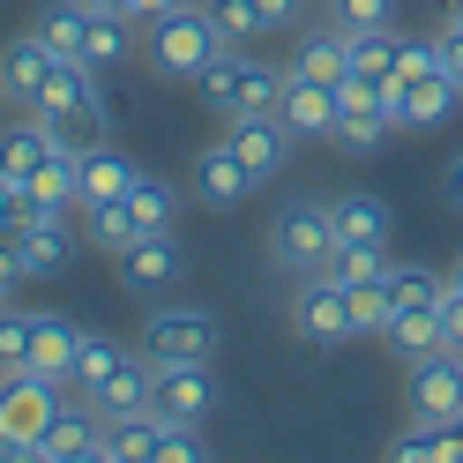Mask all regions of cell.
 <instances>
[{
	"label": "cell",
	"instance_id": "cell-12",
	"mask_svg": "<svg viewBox=\"0 0 463 463\" xmlns=\"http://www.w3.org/2000/svg\"><path fill=\"white\" fill-rule=\"evenodd\" d=\"M31 463H105V419L90 411V403H82V411H68V403H61V419L38 433Z\"/></svg>",
	"mask_w": 463,
	"mask_h": 463
},
{
	"label": "cell",
	"instance_id": "cell-41",
	"mask_svg": "<svg viewBox=\"0 0 463 463\" xmlns=\"http://www.w3.org/2000/svg\"><path fill=\"white\" fill-rule=\"evenodd\" d=\"M23 210H31V187L0 172V224H23Z\"/></svg>",
	"mask_w": 463,
	"mask_h": 463
},
{
	"label": "cell",
	"instance_id": "cell-5",
	"mask_svg": "<svg viewBox=\"0 0 463 463\" xmlns=\"http://www.w3.org/2000/svg\"><path fill=\"white\" fill-rule=\"evenodd\" d=\"M269 254H277V269H292V277L329 269V254H336V217H329V202H292V210L277 217V232H269Z\"/></svg>",
	"mask_w": 463,
	"mask_h": 463
},
{
	"label": "cell",
	"instance_id": "cell-29",
	"mask_svg": "<svg viewBox=\"0 0 463 463\" xmlns=\"http://www.w3.org/2000/svg\"><path fill=\"white\" fill-rule=\"evenodd\" d=\"M128 210H135L142 232H172V217H180V194H172V180H150V172H135Z\"/></svg>",
	"mask_w": 463,
	"mask_h": 463
},
{
	"label": "cell",
	"instance_id": "cell-39",
	"mask_svg": "<svg viewBox=\"0 0 463 463\" xmlns=\"http://www.w3.org/2000/svg\"><path fill=\"white\" fill-rule=\"evenodd\" d=\"M433 68H441V38H403V52H396V82L433 75Z\"/></svg>",
	"mask_w": 463,
	"mask_h": 463
},
{
	"label": "cell",
	"instance_id": "cell-14",
	"mask_svg": "<svg viewBox=\"0 0 463 463\" xmlns=\"http://www.w3.org/2000/svg\"><path fill=\"white\" fill-rule=\"evenodd\" d=\"M232 150H240V165L254 172V180H277L284 157H292V128L277 120V112H247V120H232Z\"/></svg>",
	"mask_w": 463,
	"mask_h": 463
},
{
	"label": "cell",
	"instance_id": "cell-3",
	"mask_svg": "<svg viewBox=\"0 0 463 463\" xmlns=\"http://www.w3.org/2000/svg\"><path fill=\"white\" fill-rule=\"evenodd\" d=\"M61 419V382L45 373H0V456H31L38 433Z\"/></svg>",
	"mask_w": 463,
	"mask_h": 463
},
{
	"label": "cell",
	"instance_id": "cell-26",
	"mask_svg": "<svg viewBox=\"0 0 463 463\" xmlns=\"http://www.w3.org/2000/svg\"><path fill=\"white\" fill-rule=\"evenodd\" d=\"M344 292H352V329H359V336H389V322H396L389 269H382V277H359V284H344Z\"/></svg>",
	"mask_w": 463,
	"mask_h": 463
},
{
	"label": "cell",
	"instance_id": "cell-48",
	"mask_svg": "<svg viewBox=\"0 0 463 463\" xmlns=\"http://www.w3.org/2000/svg\"><path fill=\"white\" fill-rule=\"evenodd\" d=\"M8 105H15V98H8V90H0V112H8Z\"/></svg>",
	"mask_w": 463,
	"mask_h": 463
},
{
	"label": "cell",
	"instance_id": "cell-47",
	"mask_svg": "<svg viewBox=\"0 0 463 463\" xmlns=\"http://www.w3.org/2000/svg\"><path fill=\"white\" fill-rule=\"evenodd\" d=\"M449 284H463V254H456V277H449Z\"/></svg>",
	"mask_w": 463,
	"mask_h": 463
},
{
	"label": "cell",
	"instance_id": "cell-15",
	"mask_svg": "<svg viewBox=\"0 0 463 463\" xmlns=\"http://www.w3.org/2000/svg\"><path fill=\"white\" fill-rule=\"evenodd\" d=\"M277 120L292 128V142H307V135H336V82H307V75H284Z\"/></svg>",
	"mask_w": 463,
	"mask_h": 463
},
{
	"label": "cell",
	"instance_id": "cell-19",
	"mask_svg": "<svg viewBox=\"0 0 463 463\" xmlns=\"http://www.w3.org/2000/svg\"><path fill=\"white\" fill-rule=\"evenodd\" d=\"M75 344H82V329L68 322V314H31V373H45V382H61V389H68V373H75Z\"/></svg>",
	"mask_w": 463,
	"mask_h": 463
},
{
	"label": "cell",
	"instance_id": "cell-45",
	"mask_svg": "<svg viewBox=\"0 0 463 463\" xmlns=\"http://www.w3.org/2000/svg\"><path fill=\"white\" fill-rule=\"evenodd\" d=\"M8 292H15V277H8V269H0V307H8Z\"/></svg>",
	"mask_w": 463,
	"mask_h": 463
},
{
	"label": "cell",
	"instance_id": "cell-1",
	"mask_svg": "<svg viewBox=\"0 0 463 463\" xmlns=\"http://www.w3.org/2000/svg\"><path fill=\"white\" fill-rule=\"evenodd\" d=\"M23 112H38V120H45L52 135H61L68 150H90V142H105V120H112V112H105V90H98V68H90V61H61V68L45 75V90H38L31 105H23Z\"/></svg>",
	"mask_w": 463,
	"mask_h": 463
},
{
	"label": "cell",
	"instance_id": "cell-40",
	"mask_svg": "<svg viewBox=\"0 0 463 463\" xmlns=\"http://www.w3.org/2000/svg\"><path fill=\"white\" fill-rule=\"evenodd\" d=\"M441 336H449V352H463V284L441 292Z\"/></svg>",
	"mask_w": 463,
	"mask_h": 463
},
{
	"label": "cell",
	"instance_id": "cell-2",
	"mask_svg": "<svg viewBox=\"0 0 463 463\" xmlns=\"http://www.w3.org/2000/svg\"><path fill=\"white\" fill-rule=\"evenodd\" d=\"M194 90L210 112H224V120H247V112H277L284 98V68H262V61H247V45H224L210 68L194 75Z\"/></svg>",
	"mask_w": 463,
	"mask_h": 463
},
{
	"label": "cell",
	"instance_id": "cell-33",
	"mask_svg": "<svg viewBox=\"0 0 463 463\" xmlns=\"http://www.w3.org/2000/svg\"><path fill=\"white\" fill-rule=\"evenodd\" d=\"M210 23H217V38H224V45H254V38L269 31L254 0H210Z\"/></svg>",
	"mask_w": 463,
	"mask_h": 463
},
{
	"label": "cell",
	"instance_id": "cell-9",
	"mask_svg": "<svg viewBox=\"0 0 463 463\" xmlns=\"http://www.w3.org/2000/svg\"><path fill=\"white\" fill-rule=\"evenodd\" d=\"M68 254H75V224H68V210H45V202H31V210H23V224H15V269H23V277H61Z\"/></svg>",
	"mask_w": 463,
	"mask_h": 463
},
{
	"label": "cell",
	"instance_id": "cell-37",
	"mask_svg": "<svg viewBox=\"0 0 463 463\" xmlns=\"http://www.w3.org/2000/svg\"><path fill=\"white\" fill-rule=\"evenodd\" d=\"M210 449H202V426H180V419H165L157 426V463H202Z\"/></svg>",
	"mask_w": 463,
	"mask_h": 463
},
{
	"label": "cell",
	"instance_id": "cell-25",
	"mask_svg": "<svg viewBox=\"0 0 463 463\" xmlns=\"http://www.w3.org/2000/svg\"><path fill=\"white\" fill-rule=\"evenodd\" d=\"M38 38L61 52V61H82V52H90V8H82V0H52L38 15Z\"/></svg>",
	"mask_w": 463,
	"mask_h": 463
},
{
	"label": "cell",
	"instance_id": "cell-35",
	"mask_svg": "<svg viewBox=\"0 0 463 463\" xmlns=\"http://www.w3.org/2000/svg\"><path fill=\"white\" fill-rule=\"evenodd\" d=\"M336 31H396V0H329Z\"/></svg>",
	"mask_w": 463,
	"mask_h": 463
},
{
	"label": "cell",
	"instance_id": "cell-43",
	"mask_svg": "<svg viewBox=\"0 0 463 463\" xmlns=\"http://www.w3.org/2000/svg\"><path fill=\"white\" fill-rule=\"evenodd\" d=\"M254 8H262L269 31H292V23H299V0H254Z\"/></svg>",
	"mask_w": 463,
	"mask_h": 463
},
{
	"label": "cell",
	"instance_id": "cell-49",
	"mask_svg": "<svg viewBox=\"0 0 463 463\" xmlns=\"http://www.w3.org/2000/svg\"><path fill=\"white\" fill-rule=\"evenodd\" d=\"M187 8H210V0H187Z\"/></svg>",
	"mask_w": 463,
	"mask_h": 463
},
{
	"label": "cell",
	"instance_id": "cell-28",
	"mask_svg": "<svg viewBox=\"0 0 463 463\" xmlns=\"http://www.w3.org/2000/svg\"><path fill=\"white\" fill-rule=\"evenodd\" d=\"M344 38H352V75H366V82H396V52H403L396 31H344Z\"/></svg>",
	"mask_w": 463,
	"mask_h": 463
},
{
	"label": "cell",
	"instance_id": "cell-31",
	"mask_svg": "<svg viewBox=\"0 0 463 463\" xmlns=\"http://www.w3.org/2000/svg\"><path fill=\"white\" fill-rule=\"evenodd\" d=\"M389 344H396V359L449 352V336H441V314H396V322H389Z\"/></svg>",
	"mask_w": 463,
	"mask_h": 463
},
{
	"label": "cell",
	"instance_id": "cell-38",
	"mask_svg": "<svg viewBox=\"0 0 463 463\" xmlns=\"http://www.w3.org/2000/svg\"><path fill=\"white\" fill-rule=\"evenodd\" d=\"M382 269H389V247H336V254H329V277H344V284L382 277Z\"/></svg>",
	"mask_w": 463,
	"mask_h": 463
},
{
	"label": "cell",
	"instance_id": "cell-8",
	"mask_svg": "<svg viewBox=\"0 0 463 463\" xmlns=\"http://www.w3.org/2000/svg\"><path fill=\"white\" fill-rule=\"evenodd\" d=\"M157 366V359H150ZM150 411L157 419H180V426H202L217 411V373L202 366V359H172V366H157L150 373Z\"/></svg>",
	"mask_w": 463,
	"mask_h": 463
},
{
	"label": "cell",
	"instance_id": "cell-21",
	"mask_svg": "<svg viewBox=\"0 0 463 463\" xmlns=\"http://www.w3.org/2000/svg\"><path fill=\"white\" fill-rule=\"evenodd\" d=\"M336 247H389V202L382 194H336Z\"/></svg>",
	"mask_w": 463,
	"mask_h": 463
},
{
	"label": "cell",
	"instance_id": "cell-17",
	"mask_svg": "<svg viewBox=\"0 0 463 463\" xmlns=\"http://www.w3.org/2000/svg\"><path fill=\"white\" fill-rule=\"evenodd\" d=\"M61 68V52H52L38 31H23V38H8L0 45V90H8L15 105H31L38 90H45V75Z\"/></svg>",
	"mask_w": 463,
	"mask_h": 463
},
{
	"label": "cell",
	"instance_id": "cell-18",
	"mask_svg": "<svg viewBox=\"0 0 463 463\" xmlns=\"http://www.w3.org/2000/svg\"><path fill=\"white\" fill-rule=\"evenodd\" d=\"M254 187H262V180L240 165V150H232V142H217V150H202V157H194V194L210 202V210H240Z\"/></svg>",
	"mask_w": 463,
	"mask_h": 463
},
{
	"label": "cell",
	"instance_id": "cell-22",
	"mask_svg": "<svg viewBox=\"0 0 463 463\" xmlns=\"http://www.w3.org/2000/svg\"><path fill=\"white\" fill-rule=\"evenodd\" d=\"M128 187H135V165L112 150V142H90V150H82V202H128Z\"/></svg>",
	"mask_w": 463,
	"mask_h": 463
},
{
	"label": "cell",
	"instance_id": "cell-27",
	"mask_svg": "<svg viewBox=\"0 0 463 463\" xmlns=\"http://www.w3.org/2000/svg\"><path fill=\"white\" fill-rule=\"evenodd\" d=\"M389 292H396V314H441L449 277L441 269H419V262H396L389 269Z\"/></svg>",
	"mask_w": 463,
	"mask_h": 463
},
{
	"label": "cell",
	"instance_id": "cell-10",
	"mask_svg": "<svg viewBox=\"0 0 463 463\" xmlns=\"http://www.w3.org/2000/svg\"><path fill=\"white\" fill-rule=\"evenodd\" d=\"M411 419H433V426L463 419V352L411 359Z\"/></svg>",
	"mask_w": 463,
	"mask_h": 463
},
{
	"label": "cell",
	"instance_id": "cell-24",
	"mask_svg": "<svg viewBox=\"0 0 463 463\" xmlns=\"http://www.w3.org/2000/svg\"><path fill=\"white\" fill-rule=\"evenodd\" d=\"M82 240H90L98 254H128L142 240V224H135L128 202H82Z\"/></svg>",
	"mask_w": 463,
	"mask_h": 463
},
{
	"label": "cell",
	"instance_id": "cell-32",
	"mask_svg": "<svg viewBox=\"0 0 463 463\" xmlns=\"http://www.w3.org/2000/svg\"><path fill=\"white\" fill-rule=\"evenodd\" d=\"M382 90H389V82H382ZM336 135H344V150H373L382 135H396V128H389V105L373 98V105H352V112H336Z\"/></svg>",
	"mask_w": 463,
	"mask_h": 463
},
{
	"label": "cell",
	"instance_id": "cell-16",
	"mask_svg": "<svg viewBox=\"0 0 463 463\" xmlns=\"http://www.w3.org/2000/svg\"><path fill=\"white\" fill-rule=\"evenodd\" d=\"M150 373H157L150 359H142V352H128V359L112 366V373H105V382L82 396V403H90L105 426H112V419H135V411H150Z\"/></svg>",
	"mask_w": 463,
	"mask_h": 463
},
{
	"label": "cell",
	"instance_id": "cell-13",
	"mask_svg": "<svg viewBox=\"0 0 463 463\" xmlns=\"http://www.w3.org/2000/svg\"><path fill=\"white\" fill-rule=\"evenodd\" d=\"M187 277V247L172 240V232H142V240L120 254V284L128 292H165V284Z\"/></svg>",
	"mask_w": 463,
	"mask_h": 463
},
{
	"label": "cell",
	"instance_id": "cell-20",
	"mask_svg": "<svg viewBox=\"0 0 463 463\" xmlns=\"http://www.w3.org/2000/svg\"><path fill=\"white\" fill-rule=\"evenodd\" d=\"M284 75H307V82H344V75H352V38H344L336 23H329V31H307V38L292 45V68H284Z\"/></svg>",
	"mask_w": 463,
	"mask_h": 463
},
{
	"label": "cell",
	"instance_id": "cell-34",
	"mask_svg": "<svg viewBox=\"0 0 463 463\" xmlns=\"http://www.w3.org/2000/svg\"><path fill=\"white\" fill-rule=\"evenodd\" d=\"M128 52H135L128 15H90V52H82V61H90V68H120Z\"/></svg>",
	"mask_w": 463,
	"mask_h": 463
},
{
	"label": "cell",
	"instance_id": "cell-7",
	"mask_svg": "<svg viewBox=\"0 0 463 463\" xmlns=\"http://www.w3.org/2000/svg\"><path fill=\"white\" fill-rule=\"evenodd\" d=\"M292 329H299L307 344H352V336H359V329H352V292H344V277H329V269L299 277V292H292Z\"/></svg>",
	"mask_w": 463,
	"mask_h": 463
},
{
	"label": "cell",
	"instance_id": "cell-44",
	"mask_svg": "<svg viewBox=\"0 0 463 463\" xmlns=\"http://www.w3.org/2000/svg\"><path fill=\"white\" fill-rule=\"evenodd\" d=\"M441 202H449V210H463V150H456L449 172H441Z\"/></svg>",
	"mask_w": 463,
	"mask_h": 463
},
{
	"label": "cell",
	"instance_id": "cell-36",
	"mask_svg": "<svg viewBox=\"0 0 463 463\" xmlns=\"http://www.w3.org/2000/svg\"><path fill=\"white\" fill-rule=\"evenodd\" d=\"M31 366V314L0 307V373H23Z\"/></svg>",
	"mask_w": 463,
	"mask_h": 463
},
{
	"label": "cell",
	"instance_id": "cell-23",
	"mask_svg": "<svg viewBox=\"0 0 463 463\" xmlns=\"http://www.w3.org/2000/svg\"><path fill=\"white\" fill-rule=\"evenodd\" d=\"M396 463H463V426H433V419H411V433H396Z\"/></svg>",
	"mask_w": 463,
	"mask_h": 463
},
{
	"label": "cell",
	"instance_id": "cell-46",
	"mask_svg": "<svg viewBox=\"0 0 463 463\" xmlns=\"http://www.w3.org/2000/svg\"><path fill=\"white\" fill-rule=\"evenodd\" d=\"M449 23H463V0H449Z\"/></svg>",
	"mask_w": 463,
	"mask_h": 463
},
{
	"label": "cell",
	"instance_id": "cell-42",
	"mask_svg": "<svg viewBox=\"0 0 463 463\" xmlns=\"http://www.w3.org/2000/svg\"><path fill=\"white\" fill-rule=\"evenodd\" d=\"M441 75L463 82V23H449V31H441Z\"/></svg>",
	"mask_w": 463,
	"mask_h": 463
},
{
	"label": "cell",
	"instance_id": "cell-50",
	"mask_svg": "<svg viewBox=\"0 0 463 463\" xmlns=\"http://www.w3.org/2000/svg\"><path fill=\"white\" fill-rule=\"evenodd\" d=\"M456 426H463V419H456Z\"/></svg>",
	"mask_w": 463,
	"mask_h": 463
},
{
	"label": "cell",
	"instance_id": "cell-6",
	"mask_svg": "<svg viewBox=\"0 0 463 463\" xmlns=\"http://www.w3.org/2000/svg\"><path fill=\"white\" fill-rule=\"evenodd\" d=\"M142 359H202L210 366L217 359V314H202V307H157L150 322H142Z\"/></svg>",
	"mask_w": 463,
	"mask_h": 463
},
{
	"label": "cell",
	"instance_id": "cell-30",
	"mask_svg": "<svg viewBox=\"0 0 463 463\" xmlns=\"http://www.w3.org/2000/svg\"><path fill=\"white\" fill-rule=\"evenodd\" d=\"M128 352H120V344H112V336H98V329H82V344H75V373H68V389H82V396H90L98 382H105V373L112 366H120Z\"/></svg>",
	"mask_w": 463,
	"mask_h": 463
},
{
	"label": "cell",
	"instance_id": "cell-4",
	"mask_svg": "<svg viewBox=\"0 0 463 463\" xmlns=\"http://www.w3.org/2000/svg\"><path fill=\"white\" fill-rule=\"evenodd\" d=\"M217 52H224V38H217L210 8H172V15H157V23H150V68H157V75L194 82L202 68L217 61Z\"/></svg>",
	"mask_w": 463,
	"mask_h": 463
},
{
	"label": "cell",
	"instance_id": "cell-11",
	"mask_svg": "<svg viewBox=\"0 0 463 463\" xmlns=\"http://www.w3.org/2000/svg\"><path fill=\"white\" fill-rule=\"evenodd\" d=\"M463 98V82H449L441 68L433 75H411V82H389L382 105H389V128H441Z\"/></svg>",
	"mask_w": 463,
	"mask_h": 463
}]
</instances>
